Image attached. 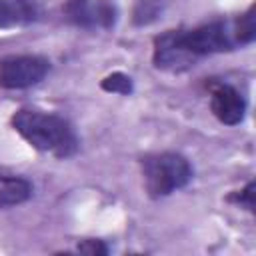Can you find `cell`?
Returning <instances> with one entry per match:
<instances>
[{"label":"cell","mask_w":256,"mask_h":256,"mask_svg":"<svg viewBox=\"0 0 256 256\" xmlns=\"http://www.w3.org/2000/svg\"><path fill=\"white\" fill-rule=\"evenodd\" d=\"M240 46L234 20L216 18L192 28H176L158 34L152 42V62L160 70H186L200 58L230 52Z\"/></svg>","instance_id":"1"},{"label":"cell","mask_w":256,"mask_h":256,"mask_svg":"<svg viewBox=\"0 0 256 256\" xmlns=\"http://www.w3.org/2000/svg\"><path fill=\"white\" fill-rule=\"evenodd\" d=\"M10 126L38 152L60 160L78 152V136L72 124L60 114L38 108H18L10 118Z\"/></svg>","instance_id":"2"},{"label":"cell","mask_w":256,"mask_h":256,"mask_svg":"<svg viewBox=\"0 0 256 256\" xmlns=\"http://www.w3.org/2000/svg\"><path fill=\"white\" fill-rule=\"evenodd\" d=\"M144 188L152 198H164L190 184L194 170L178 152H154L140 158Z\"/></svg>","instance_id":"3"},{"label":"cell","mask_w":256,"mask_h":256,"mask_svg":"<svg viewBox=\"0 0 256 256\" xmlns=\"http://www.w3.org/2000/svg\"><path fill=\"white\" fill-rule=\"evenodd\" d=\"M50 72V60L40 54H6L0 58V88L24 90L40 84Z\"/></svg>","instance_id":"4"},{"label":"cell","mask_w":256,"mask_h":256,"mask_svg":"<svg viewBox=\"0 0 256 256\" xmlns=\"http://www.w3.org/2000/svg\"><path fill=\"white\" fill-rule=\"evenodd\" d=\"M64 18L78 28L110 30L118 22V6L114 0H66Z\"/></svg>","instance_id":"5"},{"label":"cell","mask_w":256,"mask_h":256,"mask_svg":"<svg viewBox=\"0 0 256 256\" xmlns=\"http://www.w3.org/2000/svg\"><path fill=\"white\" fill-rule=\"evenodd\" d=\"M246 98L232 84L210 86V110L226 126H236L246 116Z\"/></svg>","instance_id":"6"},{"label":"cell","mask_w":256,"mask_h":256,"mask_svg":"<svg viewBox=\"0 0 256 256\" xmlns=\"http://www.w3.org/2000/svg\"><path fill=\"white\" fill-rule=\"evenodd\" d=\"M40 18L36 0H0V28H22Z\"/></svg>","instance_id":"7"},{"label":"cell","mask_w":256,"mask_h":256,"mask_svg":"<svg viewBox=\"0 0 256 256\" xmlns=\"http://www.w3.org/2000/svg\"><path fill=\"white\" fill-rule=\"evenodd\" d=\"M34 186L28 178L0 172V208H12L32 198Z\"/></svg>","instance_id":"8"},{"label":"cell","mask_w":256,"mask_h":256,"mask_svg":"<svg viewBox=\"0 0 256 256\" xmlns=\"http://www.w3.org/2000/svg\"><path fill=\"white\" fill-rule=\"evenodd\" d=\"M166 4L168 0H136L132 8V24L134 26L154 24L166 10Z\"/></svg>","instance_id":"9"},{"label":"cell","mask_w":256,"mask_h":256,"mask_svg":"<svg viewBox=\"0 0 256 256\" xmlns=\"http://www.w3.org/2000/svg\"><path fill=\"white\" fill-rule=\"evenodd\" d=\"M234 30L238 36L240 46L250 44L256 38V18H254V4L248 6L246 12H242L240 16L234 18Z\"/></svg>","instance_id":"10"},{"label":"cell","mask_w":256,"mask_h":256,"mask_svg":"<svg viewBox=\"0 0 256 256\" xmlns=\"http://www.w3.org/2000/svg\"><path fill=\"white\" fill-rule=\"evenodd\" d=\"M100 88L106 92H112V94H122V96H128L134 90L132 78L124 72H112V74L104 76L100 82Z\"/></svg>","instance_id":"11"},{"label":"cell","mask_w":256,"mask_h":256,"mask_svg":"<svg viewBox=\"0 0 256 256\" xmlns=\"http://www.w3.org/2000/svg\"><path fill=\"white\" fill-rule=\"evenodd\" d=\"M228 202L246 208L248 212H254V180H250L242 190H234L232 194L226 196Z\"/></svg>","instance_id":"12"},{"label":"cell","mask_w":256,"mask_h":256,"mask_svg":"<svg viewBox=\"0 0 256 256\" xmlns=\"http://www.w3.org/2000/svg\"><path fill=\"white\" fill-rule=\"evenodd\" d=\"M76 252L78 254H88V256H106L110 252V248H108V244L104 240H92V238H88V240L78 242Z\"/></svg>","instance_id":"13"}]
</instances>
